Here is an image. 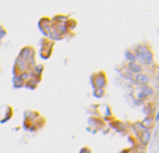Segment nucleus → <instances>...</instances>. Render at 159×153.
Listing matches in <instances>:
<instances>
[{
    "instance_id": "1",
    "label": "nucleus",
    "mask_w": 159,
    "mask_h": 153,
    "mask_svg": "<svg viewBox=\"0 0 159 153\" xmlns=\"http://www.w3.org/2000/svg\"><path fill=\"white\" fill-rule=\"evenodd\" d=\"M4 35H6V31L3 29L2 27H0V39H2V38H4Z\"/></svg>"
}]
</instances>
